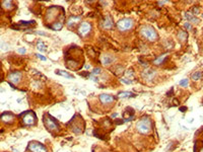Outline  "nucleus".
<instances>
[{
    "mask_svg": "<svg viewBox=\"0 0 203 152\" xmlns=\"http://www.w3.org/2000/svg\"><path fill=\"white\" fill-rule=\"evenodd\" d=\"M27 147H29V149L32 152H47L46 147L42 143L37 141H31L29 143V145H27Z\"/></svg>",
    "mask_w": 203,
    "mask_h": 152,
    "instance_id": "423d86ee",
    "label": "nucleus"
},
{
    "mask_svg": "<svg viewBox=\"0 0 203 152\" xmlns=\"http://www.w3.org/2000/svg\"><path fill=\"white\" fill-rule=\"evenodd\" d=\"M118 114H113V116H112V118H116Z\"/></svg>",
    "mask_w": 203,
    "mask_h": 152,
    "instance_id": "c9c22d12",
    "label": "nucleus"
},
{
    "mask_svg": "<svg viewBox=\"0 0 203 152\" xmlns=\"http://www.w3.org/2000/svg\"><path fill=\"white\" fill-rule=\"evenodd\" d=\"M14 115L12 113H9V111H6V113L2 114L1 117H0V120H1L3 123H6V124H10L13 122L14 120Z\"/></svg>",
    "mask_w": 203,
    "mask_h": 152,
    "instance_id": "1a4fd4ad",
    "label": "nucleus"
},
{
    "mask_svg": "<svg viewBox=\"0 0 203 152\" xmlns=\"http://www.w3.org/2000/svg\"><path fill=\"white\" fill-rule=\"evenodd\" d=\"M140 34H141L146 40L150 41V42H154L157 39V34L155 32V30L150 25H145L140 30Z\"/></svg>",
    "mask_w": 203,
    "mask_h": 152,
    "instance_id": "20e7f679",
    "label": "nucleus"
},
{
    "mask_svg": "<svg viewBox=\"0 0 203 152\" xmlns=\"http://www.w3.org/2000/svg\"><path fill=\"white\" fill-rule=\"evenodd\" d=\"M178 39H179L181 42H186L187 39H188V34L186 32H184V30H180L179 34H178Z\"/></svg>",
    "mask_w": 203,
    "mask_h": 152,
    "instance_id": "f3484780",
    "label": "nucleus"
},
{
    "mask_svg": "<svg viewBox=\"0 0 203 152\" xmlns=\"http://www.w3.org/2000/svg\"><path fill=\"white\" fill-rule=\"evenodd\" d=\"M188 84H189V80H188L187 78L180 81V85L183 86V87H186V86H188Z\"/></svg>",
    "mask_w": 203,
    "mask_h": 152,
    "instance_id": "cd10ccee",
    "label": "nucleus"
},
{
    "mask_svg": "<svg viewBox=\"0 0 203 152\" xmlns=\"http://www.w3.org/2000/svg\"><path fill=\"white\" fill-rule=\"evenodd\" d=\"M201 76H202V72H200V71H196V72L192 74V79L193 80H198V79L201 78Z\"/></svg>",
    "mask_w": 203,
    "mask_h": 152,
    "instance_id": "a878e982",
    "label": "nucleus"
},
{
    "mask_svg": "<svg viewBox=\"0 0 203 152\" xmlns=\"http://www.w3.org/2000/svg\"><path fill=\"white\" fill-rule=\"evenodd\" d=\"M134 119V110L132 108H126V111H124V121L125 122H129L132 121Z\"/></svg>",
    "mask_w": 203,
    "mask_h": 152,
    "instance_id": "9b49d317",
    "label": "nucleus"
},
{
    "mask_svg": "<svg viewBox=\"0 0 203 152\" xmlns=\"http://www.w3.org/2000/svg\"><path fill=\"white\" fill-rule=\"evenodd\" d=\"M37 49L40 51V52H45L47 50V47L45 46V44L42 41H39V43L37 44Z\"/></svg>",
    "mask_w": 203,
    "mask_h": 152,
    "instance_id": "5701e85b",
    "label": "nucleus"
},
{
    "mask_svg": "<svg viewBox=\"0 0 203 152\" xmlns=\"http://www.w3.org/2000/svg\"><path fill=\"white\" fill-rule=\"evenodd\" d=\"M21 123L22 125L24 126H32L35 125L37 122V117L35 115L34 111H24V113L21 114Z\"/></svg>",
    "mask_w": 203,
    "mask_h": 152,
    "instance_id": "7ed1b4c3",
    "label": "nucleus"
},
{
    "mask_svg": "<svg viewBox=\"0 0 203 152\" xmlns=\"http://www.w3.org/2000/svg\"><path fill=\"white\" fill-rule=\"evenodd\" d=\"M114 60H115V58L113 57V56L109 55V54L103 55L102 58H101V61H102L103 65H105V66H108V65L112 64V63L114 62Z\"/></svg>",
    "mask_w": 203,
    "mask_h": 152,
    "instance_id": "ddd939ff",
    "label": "nucleus"
},
{
    "mask_svg": "<svg viewBox=\"0 0 203 152\" xmlns=\"http://www.w3.org/2000/svg\"><path fill=\"white\" fill-rule=\"evenodd\" d=\"M117 27L121 32H125V30H128L133 27V20L131 18H123L120 21H118Z\"/></svg>",
    "mask_w": 203,
    "mask_h": 152,
    "instance_id": "39448f33",
    "label": "nucleus"
},
{
    "mask_svg": "<svg viewBox=\"0 0 203 152\" xmlns=\"http://www.w3.org/2000/svg\"><path fill=\"white\" fill-rule=\"evenodd\" d=\"M164 3H166V1H162V2H159V5H162Z\"/></svg>",
    "mask_w": 203,
    "mask_h": 152,
    "instance_id": "e433bc0d",
    "label": "nucleus"
},
{
    "mask_svg": "<svg viewBox=\"0 0 203 152\" xmlns=\"http://www.w3.org/2000/svg\"><path fill=\"white\" fill-rule=\"evenodd\" d=\"M167 56H168V54H164V55H162V56H160V57L156 58V59H155V60L154 61V63L155 65H159V64H162V63L165 61V59H166V57H167Z\"/></svg>",
    "mask_w": 203,
    "mask_h": 152,
    "instance_id": "4be33fe9",
    "label": "nucleus"
},
{
    "mask_svg": "<svg viewBox=\"0 0 203 152\" xmlns=\"http://www.w3.org/2000/svg\"><path fill=\"white\" fill-rule=\"evenodd\" d=\"M89 78H91L92 80H94V81H96V82H97V81H99V79H97V76H94V75H89Z\"/></svg>",
    "mask_w": 203,
    "mask_h": 152,
    "instance_id": "2f4dec72",
    "label": "nucleus"
},
{
    "mask_svg": "<svg viewBox=\"0 0 203 152\" xmlns=\"http://www.w3.org/2000/svg\"><path fill=\"white\" fill-rule=\"evenodd\" d=\"M57 8V6H55V7H50V8L48 9V11H47V20H49L52 18V17H53V18H55V17L57 16V15H58V13H59V9H61L59 7L58 9H56Z\"/></svg>",
    "mask_w": 203,
    "mask_h": 152,
    "instance_id": "9d476101",
    "label": "nucleus"
},
{
    "mask_svg": "<svg viewBox=\"0 0 203 152\" xmlns=\"http://www.w3.org/2000/svg\"><path fill=\"white\" fill-rule=\"evenodd\" d=\"M56 73L58 75H61V76H63V77H66V78H73V76L70 75L69 73H67L66 71H63V70H56Z\"/></svg>",
    "mask_w": 203,
    "mask_h": 152,
    "instance_id": "b1692460",
    "label": "nucleus"
},
{
    "mask_svg": "<svg viewBox=\"0 0 203 152\" xmlns=\"http://www.w3.org/2000/svg\"><path fill=\"white\" fill-rule=\"evenodd\" d=\"M100 100L102 101V103L104 105H108V103H111L115 100L114 96L110 95V94H106V93H103V94L100 95Z\"/></svg>",
    "mask_w": 203,
    "mask_h": 152,
    "instance_id": "f8f14e48",
    "label": "nucleus"
},
{
    "mask_svg": "<svg viewBox=\"0 0 203 152\" xmlns=\"http://www.w3.org/2000/svg\"><path fill=\"white\" fill-rule=\"evenodd\" d=\"M199 152H203V147H202L201 149H200V151H199Z\"/></svg>",
    "mask_w": 203,
    "mask_h": 152,
    "instance_id": "4c0bfd02",
    "label": "nucleus"
},
{
    "mask_svg": "<svg viewBox=\"0 0 203 152\" xmlns=\"http://www.w3.org/2000/svg\"><path fill=\"white\" fill-rule=\"evenodd\" d=\"M21 73L19 71H13L10 74L8 75V80L9 83H13V84H17V83L21 82Z\"/></svg>",
    "mask_w": 203,
    "mask_h": 152,
    "instance_id": "0eeeda50",
    "label": "nucleus"
},
{
    "mask_svg": "<svg viewBox=\"0 0 203 152\" xmlns=\"http://www.w3.org/2000/svg\"><path fill=\"white\" fill-rule=\"evenodd\" d=\"M136 129L141 134H148L151 130V121L148 117H144L138 121L136 125Z\"/></svg>",
    "mask_w": 203,
    "mask_h": 152,
    "instance_id": "f257e3e1",
    "label": "nucleus"
},
{
    "mask_svg": "<svg viewBox=\"0 0 203 152\" xmlns=\"http://www.w3.org/2000/svg\"><path fill=\"white\" fill-rule=\"evenodd\" d=\"M113 25H114V24H113V20L111 18V16H106L104 19V21H103V27H105V29H112Z\"/></svg>",
    "mask_w": 203,
    "mask_h": 152,
    "instance_id": "2eb2a0df",
    "label": "nucleus"
},
{
    "mask_svg": "<svg viewBox=\"0 0 203 152\" xmlns=\"http://www.w3.org/2000/svg\"><path fill=\"white\" fill-rule=\"evenodd\" d=\"M80 19H81V17H79V16H71V17H69L68 20H67V25H68V27H74V25L77 24V22L80 21Z\"/></svg>",
    "mask_w": 203,
    "mask_h": 152,
    "instance_id": "4468645a",
    "label": "nucleus"
},
{
    "mask_svg": "<svg viewBox=\"0 0 203 152\" xmlns=\"http://www.w3.org/2000/svg\"><path fill=\"white\" fill-rule=\"evenodd\" d=\"M17 52H18L19 54H26L27 51H26V49H24V48H19V49L17 50Z\"/></svg>",
    "mask_w": 203,
    "mask_h": 152,
    "instance_id": "7c9ffc66",
    "label": "nucleus"
},
{
    "mask_svg": "<svg viewBox=\"0 0 203 152\" xmlns=\"http://www.w3.org/2000/svg\"><path fill=\"white\" fill-rule=\"evenodd\" d=\"M125 77H126V79H129V80H133L134 79V72L133 70H127L126 72H125Z\"/></svg>",
    "mask_w": 203,
    "mask_h": 152,
    "instance_id": "412c9836",
    "label": "nucleus"
},
{
    "mask_svg": "<svg viewBox=\"0 0 203 152\" xmlns=\"http://www.w3.org/2000/svg\"><path fill=\"white\" fill-rule=\"evenodd\" d=\"M202 17H203V14H202Z\"/></svg>",
    "mask_w": 203,
    "mask_h": 152,
    "instance_id": "58836bf2",
    "label": "nucleus"
},
{
    "mask_svg": "<svg viewBox=\"0 0 203 152\" xmlns=\"http://www.w3.org/2000/svg\"><path fill=\"white\" fill-rule=\"evenodd\" d=\"M37 57L39 58V59H41L42 61H46V58L44 57V56H42V55H40V54H37Z\"/></svg>",
    "mask_w": 203,
    "mask_h": 152,
    "instance_id": "72a5a7b5",
    "label": "nucleus"
},
{
    "mask_svg": "<svg viewBox=\"0 0 203 152\" xmlns=\"http://www.w3.org/2000/svg\"><path fill=\"white\" fill-rule=\"evenodd\" d=\"M43 120L46 128L48 129L50 132H58L60 130V126L59 124L57 123V121L55 120L54 118H52L50 115H48V114L44 115Z\"/></svg>",
    "mask_w": 203,
    "mask_h": 152,
    "instance_id": "f03ea898",
    "label": "nucleus"
},
{
    "mask_svg": "<svg viewBox=\"0 0 203 152\" xmlns=\"http://www.w3.org/2000/svg\"><path fill=\"white\" fill-rule=\"evenodd\" d=\"M133 96H135L134 93L127 92V91H122V92L118 93V97H119V98H124V97H133Z\"/></svg>",
    "mask_w": 203,
    "mask_h": 152,
    "instance_id": "6ab92c4d",
    "label": "nucleus"
},
{
    "mask_svg": "<svg viewBox=\"0 0 203 152\" xmlns=\"http://www.w3.org/2000/svg\"><path fill=\"white\" fill-rule=\"evenodd\" d=\"M2 7L5 9H11L12 8V2L9 1V0H7V1H2Z\"/></svg>",
    "mask_w": 203,
    "mask_h": 152,
    "instance_id": "393cba45",
    "label": "nucleus"
},
{
    "mask_svg": "<svg viewBox=\"0 0 203 152\" xmlns=\"http://www.w3.org/2000/svg\"><path fill=\"white\" fill-rule=\"evenodd\" d=\"M91 30H92V25L89 24V22H82L78 27V32L80 35L83 37V35L89 34V32H91Z\"/></svg>",
    "mask_w": 203,
    "mask_h": 152,
    "instance_id": "6e6552de",
    "label": "nucleus"
},
{
    "mask_svg": "<svg viewBox=\"0 0 203 152\" xmlns=\"http://www.w3.org/2000/svg\"><path fill=\"white\" fill-rule=\"evenodd\" d=\"M184 27H185V29H187V30H192V24H189V22H185L184 24Z\"/></svg>",
    "mask_w": 203,
    "mask_h": 152,
    "instance_id": "c756f323",
    "label": "nucleus"
},
{
    "mask_svg": "<svg viewBox=\"0 0 203 152\" xmlns=\"http://www.w3.org/2000/svg\"><path fill=\"white\" fill-rule=\"evenodd\" d=\"M120 81H121L122 83H124V84H131V83H132L131 80L126 79V78H121V79H120Z\"/></svg>",
    "mask_w": 203,
    "mask_h": 152,
    "instance_id": "c85d7f7f",
    "label": "nucleus"
},
{
    "mask_svg": "<svg viewBox=\"0 0 203 152\" xmlns=\"http://www.w3.org/2000/svg\"><path fill=\"white\" fill-rule=\"evenodd\" d=\"M192 11L194 12L195 14H198V13H199V10H198V7H196V6L193 7V8H192Z\"/></svg>",
    "mask_w": 203,
    "mask_h": 152,
    "instance_id": "473e14b6",
    "label": "nucleus"
},
{
    "mask_svg": "<svg viewBox=\"0 0 203 152\" xmlns=\"http://www.w3.org/2000/svg\"><path fill=\"white\" fill-rule=\"evenodd\" d=\"M101 72H102L101 68H94V69L92 70V75H94V76H97L99 74H101Z\"/></svg>",
    "mask_w": 203,
    "mask_h": 152,
    "instance_id": "bb28decb",
    "label": "nucleus"
},
{
    "mask_svg": "<svg viewBox=\"0 0 203 152\" xmlns=\"http://www.w3.org/2000/svg\"><path fill=\"white\" fill-rule=\"evenodd\" d=\"M184 16H185V18L188 19V20H190L191 22H198V19L195 18L192 12H185Z\"/></svg>",
    "mask_w": 203,
    "mask_h": 152,
    "instance_id": "a211bd4d",
    "label": "nucleus"
},
{
    "mask_svg": "<svg viewBox=\"0 0 203 152\" xmlns=\"http://www.w3.org/2000/svg\"><path fill=\"white\" fill-rule=\"evenodd\" d=\"M186 110H187V108H180V111H185Z\"/></svg>",
    "mask_w": 203,
    "mask_h": 152,
    "instance_id": "f704fd0d",
    "label": "nucleus"
},
{
    "mask_svg": "<svg viewBox=\"0 0 203 152\" xmlns=\"http://www.w3.org/2000/svg\"><path fill=\"white\" fill-rule=\"evenodd\" d=\"M154 70H151V69H147V70H145L143 73H142V76L145 78V79H147V80H150L151 79L152 77L154 76Z\"/></svg>",
    "mask_w": 203,
    "mask_h": 152,
    "instance_id": "dca6fc26",
    "label": "nucleus"
},
{
    "mask_svg": "<svg viewBox=\"0 0 203 152\" xmlns=\"http://www.w3.org/2000/svg\"><path fill=\"white\" fill-rule=\"evenodd\" d=\"M62 27H63V24H62L61 20H58V21L54 22L53 24H52V29H53L54 30H60L62 29Z\"/></svg>",
    "mask_w": 203,
    "mask_h": 152,
    "instance_id": "aec40b11",
    "label": "nucleus"
}]
</instances>
